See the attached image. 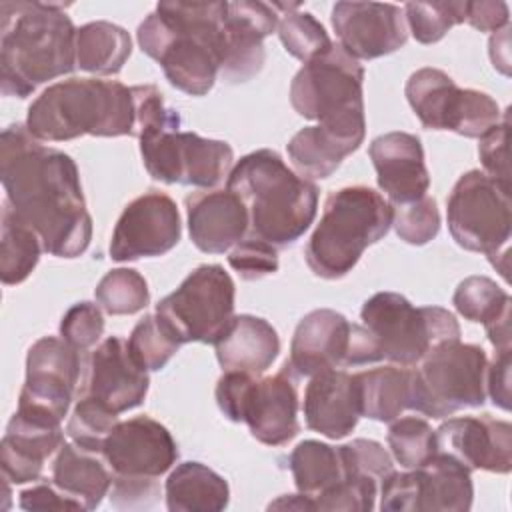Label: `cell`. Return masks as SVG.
Segmentation results:
<instances>
[{
    "mask_svg": "<svg viewBox=\"0 0 512 512\" xmlns=\"http://www.w3.org/2000/svg\"><path fill=\"white\" fill-rule=\"evenodd\" d=\"M508 110L502 114V120L492 126L484 136H480L478 154L484 166V174L498 180L500 184L510 186L508 170Z\"/></svg>",
    "mask_w": 512,
    "mask_h": 512,
    "instance_id": "cell-47",
    "label": "cell"
},
{
    "mask_svg": "<svg viewBox=\"0 0 512 512\" xmlns=\"http://www.w3.org/2000/svg\"><path fill=\"white\" fill-rule=\"evenodd\" d=\"M306 426L330 440L348 436L360 420V404L354 374L344 368L314 374L304 390Z\"/></svg>",
    "mask_w": 512,
    "mask_h": 512,
    "instance_id": "cell-27",
    "label": "cell"
},
{
    "mask_svg": "<svg viewBox=\"0 0 512 512\" xmlns=\"http://www.w3.org/2000/svg\"><path fill=\"white\" fill-rule=\"evenodd\" d=\"M296 376L288 362L266 378L226 370L216 384L218 408L228 420L246 422L258 442L284 446L300 432Z\"/></svg>",
    "mask_w": 512,
    "mask_h": 512,
    "instance_id": "cell-9",
    "label": "cell"
},
{
    "mask_svg": "<svg viewBox=\"0 0 512 512\" xmlns=\"http://www.w3.org/2000/svg\"><path fill=\"white\" fill-rule=\"evenodd\" d=\"M98 306L112 316H126L144 310L150 292L144 276L132 268H114L102 276L94 290Z\"/></svg>",
    "mask_w": 512,
    "mask_h": 512,
    "instance_id": "cell-37",
    "label": "cell"
},
{
    "mask_svg": "<svg viewBox=\"0 0 512 512\" xmlns=\"http://www.w3.org/2000/svg\"><path fill=\"white\" fill-rule=\"evenodd\" d=\"M132 88L118 80L70 78L48 86L28 108L26 128L44 142L80 136H134Z\"/></svg>",
    "mask_w": 512,
    "mask_h": 512,
    "instance_id": "cell-5",
    "label": "cell"
},
{
    "mask_svg": "<svg viewBox=\"0 0 512 512\" xmlns=\"http://www.w3.org/2000/svg\"><path fill=\"white\" fill-rule=\"evenodd\" d=\"M352 328L354 324L336 310L318 308L308 312L294 330L286 362L298 376L310 378L324 370L346 368Z\"/></svg>",
    "mask_w": 512,
    "mask_h": 512,
    "instance_id": "cell-24",
    "label": "cell"
},
{
    "mask_svg": "<svg viewBox=\"0 0 512 512\" xmlns=\"http://www.w3.org/2000/svg\"><path fill=\"white\" fill-rule=\"evenodd\" d=\"M388 446L402 468H418L436 454V432L418 416H404L390 422Z\"/></svg>",
    "mask_w": 512,
    "mask_h": 512,
    "instance_id": "cell-38",
    "label": "cell"
},
{
    "mask_svg": "<svg viewBox=\"0 0 512 512\" xmlns=\"http://www.w3.org/2000/svg\"><path fill=\"white\" fill-rule=\"evenodd\" d=\"M486 352L460 340L434 346L410 378V410L430 418H446L462 408L486 402Z\"/></svg>",
    "mask_w": 512,
    "mask_h": 512,
    "instance_id": "cell-10",
    "label": "cell"
},
{
    "mask_svg": "<svg viewBox=\"0 0 512 512\" xmlns=\"http://www.w3.org/2000/svg\"><path fill=\"white\" fill-rule=\"evenodd\" d=\"M116 422H118V414L108 410L98 400L78 394V402L66 424V434L80 448L102 452V444Z\"/></svg>",
    "mask_w": 512,
    "mask_h": 512,
    "instance_id": "cell-42",
    "label": "cell"
},
{
    "mask_svg": "<svg viewBox=\"0 0 512 512\" xmlns=\"http://www.w3.org/2000/svg\"><path fill=\"white\" fill-rule=\"evenodd\" d=\"M218 364L226 370L260 376L280 352L278 332L270 322L252 314H238L214 342Z\"/></svg>",
    "mask_w": 512,
    "mask_h": 512,
    "instance_id": "cell-28",
    "label": "cell"
},
{
    "mask_svg": "<svg viewBox=\"0 0 512 512\" xmlns=\"http://www.w3.org/2000/svg\"><path fill=\"white\" fill-rule=\"evenodd\" d=\"M80 376V352L66 340L44 336L26 356V380L18 408L36 410L58 422L68 414Z\"/></svg>",
    "mask_w": 512,
    "mask_h": 512,
    "instance_id": "cell-16",
    "label": "cell"
},
{
    "mask_svg": "<svg viewBox=\"0 0 512 512\" xmlns=\"http://www.w3.org/2000/svg\"><path fill=\"white\" fill-rule=\"evenodd\" d=\"M436 452H444L472 470L508 474L512 468V426L490 414L456 416L440 424Z\"/></svg>",
    "mask_w": 512,
    "mask_h": 512,
    "instance_id": "cell-20",
    "label": "cell"
},
{
    "mask_svg": "<svg viewBox=\"0 0 512 512\" xmlns=\"http://www.w3.org/2000/svg\"><path fill=\"white\" fill-rule=\"evenodd\" d=\"M102 456L114 476L158 478L176 462L178 446L166 426L150 416H136L114 424Z\"/></svg>",
    "mask_w": 512,
    "mask_h": 512,
    "instance_id": "cell-18",
    "label": "cell"
},
{
    "mask_svg": "<svg viewBox=\"0 0 512 512\" xmlns=\"http://www.w3.org/2000/svg\"><path fill=\"white\" fill-rule=\"evenodd\" d=\"M64 444L62 422L26 408H16L0 442V468L12 484L42 478L44 462Z\"/></svg>",
    "mask_w": 512,
    "mask_h": 512,
    "instance_id": "cell-23",
    "label": "cell"
},
{
    "mask_svg": "<svg viewBox=\"0 0 512 512\" xmlns=\"http://www.w3.org/2000/svg\"><path fill=\"white\" fill-rule=\"evenodd\" d=\"M44 250L38 232L24 222L4 200L2 204V240H0V278L4 286L24 282L40 260Z\"/></svg>",
    "mask_w": 512,
    "mask_h": 512,
    "instance_id": "cell-35",
    "label": "cell"
},
{
    "mask_svg": "<svg viewBox=\"0 0 512 512\" xmlns=\"http://www.w3.org/2000/svg\"><path fill=\"white\" fill-rule=\"evenodd\" d=\"M276 4L258 0L226 2V48L218 76L230 84L254 78L266 60L262 40L278 28Z\"/></svg>",
    "mask_w": 512,
    "mask_h": 512,
    "instance_id": "cell-21",
    "label": "cell"
},
{
    "mask_svg": "<svg viewBox=\"0 0 512 512\" xmlns=\"http://www.w3.org/2000/svg\"><path fill=\"white\" fill-rule=\"evenodd\" d=\"M392 226V206L368 186H346L330 192L304 258L308 268L326 280L346 276L362 252L384 238Z\"/></svg>",
    "mask_w": 512,
    "mask_h": 512,
    "instance_id": "cell-6",
    "label": "cell"
},
{
    "mask_svg": "<svg viewBox=\"0 0 512 512\" xmlns=\"http://www.w3.org/2000/svg\"><path fill=\"white\" fill-rule=\"evenodd\" d=\"M392 226L400 240L412 246H424L440 230V212L432 196H422L408 204L392 206Z\"/></svg>",
    "mask_w": 512,
    "mask_h": 512,
    "instance_id": "cell-43",
    "label": "cell"
},
{
    "mask_svg": "<svg viewBox=\"0 0 512 512\" xmlns=\"http://www.w3.org/2000/svg\"><path fill=\"white\" fill-rule=\"evenodd\" d=\"M104 332L102 310L92 302H78L66 310L60 322V338L78 352L96 346Z\"/></svg>",
    "mask_w": 512,
    "mask_h": 512,
    "instance_id": "cell-46",
    "label": "cell"
},
{
    "mask_svg": "<svg viewBox=\"0 0 512 512\" xmlns=\"http://www.w3.org/2000/svg\"><path fill=\"white\" fill-rule=\"evenodd\" d=\"M510 352L512 350H496L486 370V394L492 398V404L502 410H510Z\"/></svg>",
    "mask_w": 512,
    "mask_h": 512,
    "instance_id": "cell-50",
    "label": "cell"
},
{
    "mask_svg": "<svg viewBox=\"0 0 512 512\" xmlns=\"http://www.w3.org/2000/svg\"><path fill=\"white\" fill-rule=\"evenodd\" d=\"M380 190L390 206L408 204L426 196L430 188L424 150L418 136L388 132L372 140L368 148Z\"/></svg>",
    "mask_w": 512,
    "mask_h": 512,
    "instance_id": "cell-25",
    "label": "cell"
},
{
    "mask_svg": "<svg viewBox=\"0 0 512 512\" xmlns=\"http://www.w3.org/2000/svg\"><path fill=\"white\" fill-rule=\"evenodd\" d=\"M64 4L6 0L0 4V88L30 96L76 66V28Z\"/></svg>",
    "mask_w": 512,
    "mask_h": 512,
    "instance_id": "cell-3",
    "label": "cell"
},
{
    "mask_svg": "<svg viewBox=\"0 0 512 512\" xmlns=\"http://www.w3.org/2000/svg\"><path fill=\"white\" fill-rule=\"evenodd\" d=\"M148 384V370L134 360L128 342L110 336L90 354L80 394L98 400L114 414H122L144 402Z\"/></svg>",
    "mask_w": 512,
    "mask_h": 512,
    "instance_id": "cell-22",
    "label": "cell"
},
{
    "mask_svg": "<svg viewBox=\"0 0 512 512\" xmlns=\"http://www.w3.org/2000/svg\"><path fill=\"white\" fill-rule=\"evenodd\" d=\"M406 98L424 128L452 130L478 138L494 118V104L486 92L458 88L438 68H420L406 82Z\"/></svg>",
    "mask_w": 512,
    "mask_h": 512,
    "instance_id": "cell-15",
    "label": "cell"
},
{
    "mask_svg": "<svg viewBox=\"0 0 512 512\" xmlns=\"http://www.w3.org/2000/svg\"><path fill=\"white\" fill-rule=\"evenodd\" d=\"M364 68L340 44L306 62L290 84L292 108L318 124L366 134Z\"/></svg>",
    "mask_w": 512,
    "mask_h": 512,
    "instance_id": "cell-8",
    "label": "cell"
},
{
    "mask_svg": "<svg viewBox=\"0 0 512 512\" xmlns=\"http://www.w3.org/2000/svg\"><path fill=\"white\" fill-rule=\"evenodd\" d=\"M412 368L388 364L354 374L360 416L392 422L410 408Z\"/></svg>",
    "mask_w": 512,
    "mask_h": 512,
    "instance_id": "cell-32",
    "label": "cell"
},
{
    "mask_svg": "<svg viewBox=\"0 0 512 512\" xmlns=\"http://www.w3.org/2000/svg\"><path fill=\"white\" fill-rule=\"evenodd\" d=\"M226 188L248 212V234L278 250L294 244L316 218V184L288 168L270 148L242 156L232 166Z\"/></svg>",
    "mask_w": 512,
    "mask_h": 512,
    "instance_id": "cell-4",
    "label": "cell"
},
{
    "mask_svg": "<svg viewBox=\"0 0 512 512\" xmlns=\"http://www.w3.org/2000/svg\"><path fill=\"white\" fill-rule=\"evenodd\" d=\"M452 304L460 316L470 322H482L484 326L510 314V294L500 288L488 276H468L464 278L454 296Z\"/></svg>",
    "mask_w": 512,
    "mask_h": 512,
    "instance_id": "cell-36",
    "label": "cell"
},
{
    "mask_svg": "<svg viewBox=\"0 0 512 512\" xmlns=\"http://www.w3.org/2000/svg\"><path fill=\"white\" fill-rule=\"evenodd\" d=\"M182 342L172 334V330L160 320L158 314H146L132 330L128 338V348L134 360L150 372L162 370L172 356L178 352Z\"/></svg>",
    "mask_w": 512,
    "mask_h": 512,
    "instance_id": "cell-39",
    "label": "cell"
},
{
    "mask_svg": "<svg viewBox=\"0 0 512 512\" xmlns=\"http://www.w3.org/2000/svg\"><path fill=\"white\" fill-rule=\"evenodd\" d=\"M160 496V484L156 478H128L114 476L110 488V502L116 508H148Z\"/></svg>",
    "mask_w": 512,
    "mask_h": 512,
    "instance_id": "cell-48",
    "label": "cell"
},
{
    "mask_svg": "<svg viewBox=\"0 0 512 512\" xmlns=\"http://www.w3.org/2000/svg\"><path fill=\"white\" fill-rule=\"evenodd\" d=\"M362 326L376 342L380 360L414 368L434 346L460 340L452 312L440 306L410 304L396 292H376L360 310Z\"/></svg>",
    "mask_w": 512,
    "mask_h": 512,
    "instance_id": "cell-7",
    "label": "cell"
},
{
    "mask_svg": "<svg viewBox=\"0 0 512 512\" xmlns=\"http://www.w3.org/2000/svg\"><path fill=\"white\" fill-rule=\"evenodd\" d=\"M378 496L382 512H466L474 486L464 464L436 452L418 468L388 474Z\"/></svg>",
    "mask_w": 512,
    "mask_h": 512,
    "instance_id": "cell-14",
    "label": "cell"
},
{
    "mask_svg": "<svg viewBox=\"0 0 512 512\" xmlns=\"http://www.w3.org/2000/svg\"><path fill=\"white\" fill-rule=\"evenodd\" d=\"M338 450H340V458L344 464V472L348 476L366 478L380 486L384 482V478L394 472L392 456L376 440L356 438L348 444L338 446Z\"/></svg>",
    "mask_w": 512,
    "mask_h": 512,
    "instance_id": "cell-44",
    "label": "cell"
},
{
    "mask_svg": "<svg viewBox=\"0 0 512 512\" xmlns=\"http://www.w3.org/2000/svg\"><path fill=\"white\" fill-rule=\"evenodd\" d=\"M20 508L24 510H84L80 502L62 492L54 482H40L20 492Z\"/></svg>",
    "mask_w": 512,
    "mask_h": 512,
    "instance_id": "cell-49",
    "label": "cell"
},
{
    "mask_svg": "<svg viewBox=\"0 0 512 512\" xmlns=\"http://www.w3.org/2000/svg\"><path fill=\"white\" fill-rule=\"evenodd\" d=\"M288 466L298 492L308 500V510H312L314 498L326 494L346 478L340 450L318 440L300 442L290 452Z\"/></svg>",
    "mask_w": 512,
    "mask_h": 512,
    "instance_id": "cell-34",
    "label": "cell"
},
{
    "mask_svg": "<svg viewBox=\"0 0 512 512\" xmlns=\"http://www.w3.org/2000/svg\"><path fill=\"white\" fill-rule=\"evenodd\" d=\"M188 232L206 254H224L248 234V212L242 200L226 190H200L186 196Z\"/></svg>",
    "mask_w": 512,
    "mask_h": 512,
    "instance_id": "cell-26",
    "label": "cell"
},
{
    "mask_svg": "<svg viewBox=\"0 0 512 512\" xmlns=\"http://www.w3.org/2000/svg\"><path fill=\"white\" fill-rule=\"evenodd\" d=\"M364 134L324 124L300 128L288 142V158L302 178H328L342 160L358 150Z\"/></svg>",
    "mask_w": 512,
    "mask_h": 512,
    "instance_id": "cell-30",
    "label": "cell"
},
{
    "mask_svg": "<svg viewBox=\"0 0 512 512\" xmlns=\"http://www.w3.org/2000/svg\"><path fill=\"white\" fill-rule=\"evenodd\" d=\"M404 20L396 4L336 2L332 8L338 44L356 60H374L402 48L408 40Z\"/></svg>",
    "mask_w": 512,
    "mask_h": 512,
    "instance_id": "cell-19",
    "label": "cell"
},
{
    "mask_svg": "<svg viewBox=\"0 0 512 512\" xmlns=\"http://www.w3.org/2000/svg\"><path fill=\"white\" fill-rule=\"evenodd\" d=\"M404 14L416 42L434 44L442 40L452 26L466 20V2H408Z\"/></svg>",
    "mask_w": 512,
    "mask_h": 512,
    "instance_id": "cell-41",
    "label": "cell"
},
{
    "mask_svg": "<svg viewBox=\"0 0 512 512\" xmlns=\"http://www.w3.org/2000/svg\"><path fill=\"white\" fill-rule=\"evenodd\" d=\"M228 264L244 280H260L278 270V248L246 234L228 250Z\"/></svg>",
    "mask_w": 512,
    "mask_h": 512,
    "instance_id": "cell-45",
    "label": "cell"
},
{
    "mask_svg": "<svg viewBox=\"0 0 512 512\" xmlns=\"http://www.w3.org/2000/svg\"><path fill=\"white\" fill-rule=\"evenodd\" d=\"M448 230L456 244L488 258L508 248L510 186L500 184L480 170L462 174L446 202Z\"/></svg>",
    "mask_w": 512,
    "mask_h": 512,
    "instance_id": "cell-12",
    "label": "cell"
},
{
    "mask_svg": "<svg viewBox=\"0 0 512 512\" xmlns=\"http://www.w3.org/2000/svg\"><path fill=\"white\" fill-rule=\"evenodd\" d=\"M0 180L8 204L40 236L44 252L76 258L92 240L76 162L48 148L24 124H12L0 138Z\"/></svg>",
    "mask_w": 512,
    "mask_h": 512,
    "instance_id": "cell-1",
    "label": "cell"
},
{
    "mask_svg": "<svg viewBox=\"0 0 512 512\" xmlns=\"http://www.w3.org/2000/svg\"><path fill=\"white\" fill-rule=\"evenodd\" d=\"M180 234L176 202L160 190H148L122 210L112 232L110 258L128 262L162 256L178 244Z\"/></svg>",
    "mask_w": 512,
    "mask_h": 512,
    "instance_id": "cell-17",
    "label": "cell"
},
{
    "mask_svg": "<svg viewBox=\"0 0 512 512\" xmlns=\"http://www.w3.org/2000/svg\"><path fill=\"white\" fill-rule=\"evenodd\" d=\"M112 470L102 452L64 442L52 460V482L84 510H94L112 488Z\"/></svg>",
    "mask_w": 512,
    "mask_h": 512,
    "instance_id": "cell-29",
    "label": "cell"
},
{
    "mask_svg": "<svg viewBox=\"0 0 512 512\" xmlns=\"http://www.w3.org/2000/svg\"><path fill=\"white\" fill-rule=\"evenodd\" d=\"M140 154L146 172L164 184L214 188L228 178L234 152L228 142L202 138L180 128L144 134Z\"/></svg>",
    "mask_w": 512,
    "mask_h": 512,
    "instance_id": "cell-13",
    "label": "cell"
},
{
    "mask_svg": "<svg viewBox=\"0 0 512 512\" xmlns=\"http://www.w3.org/2000/svg\"><path fill=\"white\" fill-rule=\"evenodd\" d=\"M132 52L130 34L112 22L96 20L76 28V66L98 76L122 70Z\"/></svg>",
    "mask_w": 512,
    "mask_h": 512,
    "instance_id": "cell-33",
    "label": "cell"
},
{
    "mask_svg": "<svg viewBox=\"0 0 512 512\" xmlns=\"http://www.w3.org/2000/svg\"><path fill=\"white\" fill-rule=\"evenodd\" d=\"M508 4L506 2H466V20L472 28L480 32H498L508 26Z\"/></svg>",
    "mask_w": 512,
    "mask_h": 512,
    "instance_id": "cell-51",
    "label": "cell"
},
{
    "mask_svg": "<svg viewBox=\"0 0 512 512\" xmlns=\"http://www.w3.org/2000/svg\"><path fill=\"white\" fill-rule=\"evenodd\" d=\"M298 6L280 14L278 36L286 52L306 64L326 52L332 46V40L324 26L310 12H300Z\"/></svg>",
    "mask_w": 512,
    "mask_h": 512,
    "instance_id": "cell-40",
    "label": "cell"
},
{
    "mask_svg": "<svg viewBox=\"0 0 512 512\" xmlns=\"http://www.w3.org/2000/svg\"><path fill=\"white\" fill-rule=\"evenodd\" d=\"M234 294V282L220 264H202L156 304V314L182 344H214L234 318Z\"/></svg>",
    "mask_w": 512,
    "mask_h": 512,
    "instance_id": "cell-11",
    "label": "cell"
},
{
    "mask_svg": "<svg viewBox=\"0 0 512 512\" xmlns=\"http://www.w3.org/2000/svg\"><path fill=\"white\" fill-rule=\"evenodd\" d=\"M226 2H160L138 26V44L184 94L212 90L226 48Z\"/></svg>",
    "mask_w": 512,
    "mask_h": 512,
    "instance_id": "cell-2",
    "label": "cell"
},
{
    "mask_svg": "<svg viewBox=\"0 0 512 512\" xmlns=\"http://www.w3.org/2000/svg\"><path fill=\"white\" fill-rule=\"evenodd\" d=\"M170 512H218L228 506V482L202 462L178 464L164 486Z\"/></svg>",
    "mask_w": 512,
    "mask_h": 512,
    "instance_id": "cell-31",
    "label": "cell"
}]
</instances>
